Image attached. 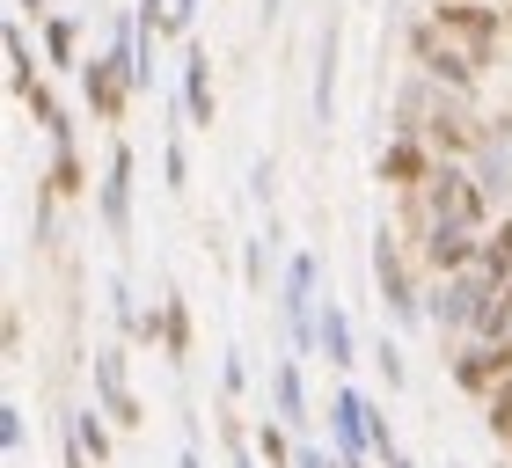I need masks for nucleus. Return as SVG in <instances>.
Returning <instances> with one entry per match:
<instances>
[{"instance_id": "11", "label": "nucleus", "mask_w": 512, "mask_h": 468, "mask_svg": "<svg viewBox=\"0 0 512 468\" xmlns=\"http://www.w3.org/2000/svg\"><path fill=\"white\" fill-rule=\"evenodd\" d=\"M44 191L52 198H88V161H81V147H74V117H59L52 125V169H44Z\"/></svg>"}, {"instance_id": "1", "label": "nucleus", "mask_w": 512, "mask_h": 468, "mask_svg": "<svg viewBox=\"0 0 512 468\" xmlns=\"http://www.w3.org/2000/svg\"><path fill=\"white\" fill-rule=\"evenodd\" d=\"M417 271L425 264H410V234L403 227H374V286H381V308L403 322H425V286H417Z\"/></svg>"}, {"instance_id": "27", "label": "nucleus", "mask_w": 512, "mask_h": 468, "mask_svg": "<svg viewBox=\"0 0 512 468\" xmlns=\"http://www.w3.org/2000/svg\"><path fill=\"white\" fill-rule=\"evenodd\" d=\"M191 22H198V0H169V22H161V37L191 44Z\"/></svg>"}, {"instance_id": "30", "label": "nucleus", "mask_w": 512, "mask_h": 468, "mask_svg": "<svg viewBox=\"0 0 512 468\" xmlns=\"http://www.w3.org/2000/svg\"><path fill=\"white\" fill-rule=\"evenodd\" d=\"M264 271H271L264 242H249V256H242V278H249V293H264Z\"/></svg>"}, {"instance_id": "18", "label": "nucleus", "mask_w": 512, "mask_h": 468, "mask_svg": "<svg viewBox=\"0 0 512 468\" xmlns=\"http://www.w3.org/2000/svg\"><path fill=\"white\" fill-rule=\"evenodd\" d=\"M454 388L461 395H476V403H491V388H498V366H491V344H461V359H454Z\"/></svg>"}, {"instance_id": "24", "label": "nucleus", "mask_w": 512, "mask_h": 468, "mask_svg": "<svg viewBox=\"0 0 512 468\" xmlns=\"http://www.w3.org/2000/svg\"><path fill=\"white\" fill-rule=\"evenodd\" d=\"M483 432H491L498 447H505V432H512V373L491 388V403H483Z\"/></svg>"}, {"instance_id": "8", "label": "nucleus", "mask_w": 512, "mask_h": 468, "mask_svg": "<svg viewBox=\"0 0 512 468\" xmlns=\"http://www.w3.org/2000/svg\"><path fill=\"white\" fill-rule=\"evenodd\" d=\"M176 103H183V125H213V117H220V88H213V52H205V37L183 44Z\"/></svg>"}, {"instance_id": "35", "label": "nucleus", "mask_w": 512, "mask_h": 468, "mask_svg": "<svg viewBox=\"0 0 512 468\" xmlns=\"http://www.w3.org/2000/svg\"><path fill=\"white\" fill-rule=\"evenodd\" d=\"M176 468H205V461H198V447H191V439H183V447H176Z\"/></svg>"}, {"instance_id": "29", "label": "nucleus", "mask_w": 512, "mask_h": 468, "mask_svg": "<svg viewBox=\"0 0 512 468\" xmlns=\"http://www.w3.org/2000/svg\"><path fill=\"white\" fill-rule=\"evenodd\" d=\"M374 359H381V388H403L410 381V366H403V351H395V344H381Z\"/></svg>"}, {"instance_id": "34", "label": "nucleus", "mask_w": 512, "mask_h": 468, "mask_svg": "<svg viewBox=\"0 0 512 468\" xmlns=\"http://www.w3.org/2000/svg\"><path fill=\"white\" fill-rule=\"evenodd\" d=\"M300 468H344V454H322V447H300Z\"/></svg>"}, {"instance_id": "41", "label": "nucleus", "mask_w": 512, "mask_h": 468, "mask_svg": "<svg viewBox=\"0 0 512 468\" xmlns=\"http://www.w3.org/2000/svg\"><path fill=\"white\" fill-rule=\"evenodd\" d=\"M425 8H447V0H425Z\"/></svg>"}, {"instance_id": "40", "label": "nucleus", "mask_w": 512, "mask_h": 468, "mask_svg": "<svg viewBox=\"0 0 512 468\" xmlns=\"http://www.w3.org/2000/svg\"><path fill=\"white\" fill-rule=\"evenodd\" d=\"M505 461H512V432H505Z\"/></svg>"}, {"instance_id": "15", "label": "nucleus", "mask_w": 512, "mask_h": 468, "mask_svg": "<svg viewBox=\"0 0 512 468\" xmlns=\"http://www.w3.org/2000/svg\"><path fill=\"white\" fill-rule=\"evenodd\" d=\"M271 410L286 417L293 432H308V425H315V410H308V381H300V359H278V366H271Z\"/></svg>"}, {"instance_id": "12", "label": "nucleus", "mask_w": 512, "mask_h": 468, "mask_svg": "<svg viewBox=\"0 0 512 468\" xmlns=\"http://www.w3.org/2000/svg\"><path fill=\"white\" fill-rule=\"evenodd\" d=\"M366 410H374V395H359V388H337L330 395V432H337V454L344 461H359V454H374V439H366Z\"/></svg>"}, {"instance_id": "28", "label": "nucleus", "mask_w": 512, "mask_h": 468, "mask_svg": "<svg viewBox=\"0 0 512 468\" xmlns=\"http://www.w3.org/2000/svg\"><path fill=\"white\" fill-rule=\"evenodd\" d=\"M0 447H8V461H22V410L0 403Z\"/></svg>"}, {"instance_id": "2", "label": "nucleus", "mask_w": 512, "mask_h": 468, "mask_svg": "<svg viewBox=\"0 0 512 468\" xmlns=\"http://www.w3.org/2000/svg\"><path fill=\"white\" fill-rule=\"evenodd\" d=\"M432 22H439V37H454L461 52H469L483 74L498 66V52H505V8L498 0H447V8H425Z\"/></svg>"}, {"instance_id": "7", "label": "nucleus", "mask_w": 512, "mask_h": 468, "mask_svg": "<svg viewBox=\"0 0 512 468\" xmlns=\"http://www.w3.org/2000/svg\"><path fill=\"white\" fill-rule=\"evenodd\" d=\"M132 147L118 139L110 147V161H103V183H96V213H103V227H110V242H132Z\"/></svg>"}, {"instance_id": "3", "label": "nucleus", "mask_w": 512, "mask_h": 468, "mask_svg": "<svg viewBox=\"0 0 512 468\" xmlns=\"http://www.w3.org/2000/svg\"><path fill=\"white\" fill-rule=\"evenodd\" d=\"M403 44H410V66H417L425 81L454 88V96H476V88H483V66H476L469 52H461L454 37H439V22H432V15H417Z\"/></svg>"}, {"instance_id": "33", "label": "nucleus", "mask_w": 512, "mask_h": 468, "mask_svg": "<svg viewBox=\"0 0 512 468\" xmlns=\"http://www.w3.org/2000/svg\"><path fill=\"white\" fill-rule=\"evenodd\" d=\"M59 468H96V461H88V454H81V439H74V432H66V439H59Z\"/></svg>"}, {"instance_id": "23", "label": "nucleus", "mask_w": 512, "mask_h": 468, "mask_svg": "<svg viewBox=\"0 0 512 468\" xmlns=\"http://www.w3.org/2000/svg\"><path fill=\"white\" fill-rule=\"evenodd\" d=\"M512 330V278H505V286H491V300H483V308H476V344H498Z\"/></svg>"}, {"instance_id": "6", "label": "nucleus", "mask_w": 512, "mask_h": 468, "mask_svg": "<svg viewBox=\"0 0 512 468\" xmlns=\"http://www.w3.org/2000/svg\"><path fill=\"white\" fill-rule=\"evenodd\" d=\"M432 169H439V154H432V139H417V132H388V147L374 154V183H388L395 198L417 191Z\"/></svg>"}, {"instance_id": "19", "label": "nucleus", "mask_w": 512, "mask_h": 468, "mask_svg": "<svg viewBox=\"0 0 512 468\" xmlns=\"http://www.w3.org/2000/svg\"><path fill=\"white\" fill-rule=\"evenodd\" d=\"M256 454H264V468H300V447H293V425H286V417H278V410H264V417H256Z\"/></svg>"}, {"instance_id": "37", "label": "nucleus", "mask_w": 512, "mask_h": 468, "mask_svg": "<svg viewBox=\"0 0 512 468\" xmlns=\"http://www.w3.org/2000/svg\"><path fill=\"white\" fill-rule=\"evenodd\" d=\"M278 15H286V0H264V22H278Z\"/></svg>"}, {"instance_id": "42", "label": "nucleus", "mask_w": 512, "mask_h": 468, "mask_svg": "<svg viewBox=\"0 0 512 468\" xmlns=\"http://www.w3.org/2000/svg\"><path fill=\"white\" fill-rule=\"evenodd\" d=\"M454 468H461V461H454Z\"/></svg>"}, {"instance_id": "4", "label": "nucleus", "mask_w": 512, "mask_h": 468, "mask_svg": "<svg viewBox=\"0 0 512 468\" xmlns=\"http://www.w3.org/2000/svg\"><path fill=\"white\" fill-rule=\"evenodd\" d=\"M483 300H491V278H483V271L432 278V286H425V322H432V330H447V337H469Z\"/></svg>"}, {"instance_id": "5", "label": "nucleus", "mask_w": 512, "mask_h": 468, "mask_svg": "<svg viewBox=\"0 0 512 468\" xmlns=\"http://www.w3.org/2000/svg\"><path fill=\"white\" fill-rule=\"evenodd\" d=\"M315 249H293V264H286V286H278V315H286V337H293V359H308V351H322L315 344Z\"/></svg>"}, {"instance_id": "36", "label": "nucleus", "mask_w": 512, "mask_h": 468, "mask_svg": "<svg viewBox=\"0 0 512 468\" xmlns=\"http://www.w3.org/2000/svg\"><path fill=\"white\" fill-rule=\"evenodd\" d=\"M15 8H22V15H30V22H37V15H44V0H15Z\"/></svg>"}, {"instance_id": "21", "label": "nucleus", "mask_w": 512, "mask_h": 468, "mask_svg": "<svg viewBox=\"0 0 512 468\" xmlns=\"http://www.w3.org/2000/svg\"><path fill=\"white\" fill-rule=\"evenodd\" d=\"M74 37H81V22H74V15H44V59L66 66V74H81V66H88Z\"/></svg>"}, {"instance_id": "9", "label": "nucleus", "mask_w": 512, "mask_h": 468, "mask_svg": "<svg viewBox=\"0 0 512 468\" xmlns=\"http://www.w3.org/2000/svg\"><path fill=\"white\" fill-rule=\"evenodd\" d=\"M476 256H483V234H476V227H461V220L432 227L425 242H417V264H425V278H454V271H476Z\"/></svg>"}, {"instance_id": "14", "label": "nucleus", "mask_w": 512, "mask_h": 468, "mask_svg": "<svg viewBox=\"0 0 512 468\" xmlns=\"http://www.w3.org/2000/svg\"><path fill=\"white\" fill-rule=\"evenodd\" d=\"M337 44H344V22L330 15L315 37V125H330L337 117Z\"/></svg>"}, {"instance_id": "32", "label": "nucleus", "mask_w": 512, "mask_h": 468, "mask_svg": "<svg viewBox=\"0 0 512 468\" xmlns=\"http://www.w3.org/2000/svg\"><path fill=\"white\" fill-rule=\"evenodd\" d=\"M132 15H139V30L161 37V22H169V0H132Z\"/></svg>"}, {"instance_id": "38", "label": "nucleus", "mask_w": 512, "mask_h": 468, "mask_svg": "<svg viewBox=\"0 0 512 468\" xmlns=\"http://www.w3.org/2000/svg\"><path fill=\"white\" fill-rule=\"evenodd\" d=\"M381 468H417V461H410V454H395V461H381Z\"/></svg>"}, {"instance_id": "25", "label": "nucleus", "mask_w": 512, "mask_h": 468, "mask_svg": "<svg viewBox=\"0 0 512 468\" xmlns=\"http://www.w3.org/2000/svg\"><path fill=\"white\" fill-rule=\"evenodd\" d=\"M161 183H169V191H191V154H183V132H169V147H161Z\"/></svg>"}, {"instance_id": "20", "label": "nucleus", "mask_w": 512, "mask_h": 468, "mask_svg": "<svg viewBox=\"0 0 512 468\" xmlns=\"http://www.w3.org/2000/svg\"><path fill=\"white\" fill-rule=\"evenodd\" d=\"M476 271L491 278V286H505L512 278V205L491 220V234H483V256H476Z\"/></svg>"}, {"instance_id": "26", "label": "nucleus", "mask_w": 512, "mask_h": 468, "mask_svg": "<svg viewBox=\"0 0 512 468\" xmlns=\"http://www.w3.org/2000/svg\"><path fill=\"white\" fill-rule=\"evenodd\" d=\"M220 395H227V403H242V395H249V366H242V351H227V359H220Z\"/></svg>"}, {"instance_id": "17", "label": "nucleus", "mask_w": 512, "mask_h": 468, "mask_svg": "<svg viewBox=\"0 0 512 468\" xmlns=\"http://www.w3.org/2000/svg\"><path fill=\"white\" fill-rule=\"evenodd\" d=\"M0 44H8V96L15 103H30V88H44V74H37V52H30V37H22V22H8V30H0Z\"/></svg>"}, {"instance_id": "39", "label": "nucleus", "mask_w": 512, "mask_h": 468, "mask_svg": "<svg viewBox=\"0 0 512 468\" xmlns=\"http://www.w3.org/2000/svg\"><path fill=\"white\" fill-rule=\"evenodd\" d=\"M344 468H374V454H359V461H344Z\"/></svg>"}, {"instance_id": "10", "label": "nucleus", "mask_w": 512, "mask_h": 468, "mask_svg": "<svg viewBox=\"0 0 512 468\" xmlns=\"http://www.w3.org/2000/svg\"><path fill=\"white\" fill-rule=\"evenodd\" d=\"M88 373H96V403H103L110 417H118L125 432H139V425H147V403H139V395H132V381H125V351H118V344H110V351H96V359H88Z\"/></svg>"}, {"instance_id": "22", "label": "nucleus", "mask_w": 512, "mask_h": 468, "mask_svg": "<svg viewBox=\"0 0 512 468\" xmlns=\"http://www.w3.org/2000/svg\"><path fill=\"white\" fill-rule=\"evenodd\" d=\"M161 322H169V344H161V351H169V366H183V359H191V300L161 293Z\"/></svg>"}, {"instance_id": "13", "label": "nucleus", "mask_w": 512, "mask_h": 468, "mask_svg": "<svg viewBox=\"0 0 512 468\" xmlns=\"http://www.w3.org/2000/svg\"><path fill=\"white\" fill-rule=\"evenodd\" d=\"M315 344H322V366H337V373H352V366H359L352 315H344L337 300H322V315H315Z\"/></svg>"}, {"instance_id": "31", "label": "nucleus", "mask_w": 512, "mask_h": 468, "mask_svg": "<svg viewBox=\"0 0 512 468\" xmlns=\"http://www.w3.org/2000/svg\"><path fill=\"white\" fill-rule=\"evenodd\" d=\"M271 176H278V169H271V154H264V161H256V169H249V198H256V205H271V191H278Z\"/></svg>"}, {"instance_id": "16", "label": "nucleus", "mask_w": 512, "mask_h": 468, "mask_svg": "<svg viewBox=\"0 0 512 468\" xmlns=\"http://www.w3.org/2000/svg\"><path fill=\"white\" fill-rule=\"evenodd\" d=\"M110 425H118V417H110L103 403H81L74 417H66V432L81 439V454L96 461V468H110V461H118V439H110Z\"/></svg>"}]
</instances>
